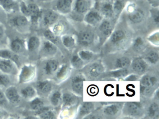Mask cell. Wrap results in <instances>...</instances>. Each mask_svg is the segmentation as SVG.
I'll list each match as a JSON object with an SVG mask.
<instances>
[{"label": "cell", "mask_w": 159, "mask_h": 119, "mask_svg": "<svg viewBox=\"0 0 159 119\" xmlns=\"http://www.w3.org/2000/svg\"><path fill=\"white\" fill-rule=\"evenodd\" d=\"M125 37V33L123 30H119L113 32L111 35V41L114 43H117L123 39Z\"/></svg>", "instance_id": "19"}, {"label": "cell", "mask_w": 159, "mask_h": 119, "mask_svg": "<svg viewBox=\"0 0 159 119\" xmlns=\"http://www.w3.org/2000/svg\"><path fill=\"white\" fill-rule=\"evenodd\" d=\"M6 95L9 100L12 103L18 102L19 99V96L16 88L11 87L7 89Z\"/></svg>", "instance_id": "14"}, {"label": "cell", "mask_w": 159, "mask_h": 119, "mask_svg": "<svg viewBox=\"0 0 159 119\" xmlns=\"http://www.w3.org/2000/svg\"><path fill=\"white\" fill-rule=\"evenodd\" d=\"M93 108V105L91 102H86L84 103L81 108L80 114L85 115L89 113Z\"/></svg>", "instance_id": "30"}, {"label": "cell", "mask_w": 159, "mask_h": 119, "mask_svg": "<svg viewBox=\"0 0 159 119\" xmlns=\"http://www.w3.org/2000/svg\"><path fill=\"white\" fill-rule=\"evenodd\" d=\"M67 68L66 66H63L62 67V68L60 70L57 74V77L58 78H61L64 76L65 73H66V71Z\"/></svg>", "instance_id": "44"}, {"label": "cell", "mask_w": 159, "mask_h": 119, "mask_svg": "<svg viewBox=\"0 0 159 119\" xmlns=\"http://www.w3.org/2000/svg\"><path fill=\"white\" fill-rule=\"evenodd\" d=\"M94 39V35L90 31H83L79 36V41L80 44L84 46H87L92 43Z\"/></svg>", "instance_id": "9"}, {"label": "cell", "mask_w": 159, "mask_h": 119, "mask_svg": "<svg viewBox=\"0 0 159 119\" xmlns=\"http://www.w3.org/2000/svg\"><path fill=\"white\" fill-rule=\"evenodd\" d=\"M62 41L64 45L67 48H71L75 44V40L73 37L68 35L64 36L62 39Z\"/></svg>", "instance_id": "25"}, {"label": "cell", "mask_w": 159, "mask_h": 119, "mask_svg": "<svg viewBox=\"0 0 159 119\" xmlns=\"http://www.w3.org/2000/svg\"><path fill=\"white\" fill-rule=\"evenodd\" d=\"M0 69L5 73H10L12 70V66L9 61H2L0 62Z\"/></svg>", "instance_id": "26"}, {"label": "cell", "mask_w": 159, "mask_h": 119, "mask_svg": "<svg viewBox=\"0 0 159 119\" xmlns=\"http://www.w3.org/2000/svg\"><path fill=\"white\" fill-rule=\"evenodd\" d=\"M1 10H2V9L1 8V7H0V11H1Z\"/></svg>", "instance_id": "52"}, {"label": "cell", "mask_w": 159, "mask_h": 119, "mask_svg": "<svg viewBox=\"0 0 159 119\" xmlns=\"http://www.w3.org/2000/svg\"><path fill=\"white\" fill-rule=\"evenodd\" d=\"M84 21L86 24L92 26L99 25L103 20V17L99 11L94 7L91 9L84 16Z\"/></svg>", "instance_id": "4"}, {"label": "cell", "mask_w": 159, "mask_h": 119, "mask_svg": "<svg viewBox=\"0 0 159 119\" xmlns=\"http://www.w3.org/2000/svg\"><path fill=\"white\" fill-rule=\"evenodd\" d=\"M38 87L43 93H47L50 92L52 89V85L49 82H41L38 84Z\"/></svg>", "instance_id": "24"}, {"label": "cell", "mask_w": 159, "mask_h": 119, "mask_svg": "<svg viewBox=\"0 0 159 119\" xmlns=\"http://www.w3.org/2000/svg\"><path fill=\"white\" fill-rule=\"evenodd\" d=\"M17 1H18L19 2L21 1V0H17Z\"/></svg>", "instance_id": "53"}, {"label": "cell", "mask_w": 159, "mask_h": 119, "mask_svg": "<svg viewBox=\"0 0 159 119\" xmlns=\"http://www.w3.org/2000/svg\"><path fill=\"white\" fill-rule=\"evenodd\" d=\"M43 50L45 53L49 54H53L57 52V48L50 42H46L43 44Z\"/></svg>", "instance_id": "21"}, {"label": "cell", "mask_w": 159, "mask_h": 119, "mask_svg": "<svg viewBox=\"0 0 159 119\" xmlns=\"http://www.w3.org/2000/svg\"><path fill=\"white\" fill-rule=\"evenodd\" d=\"M118 108L116 105H111L105 108L104 112L105 113L109 115H114L117 113Z\"/></svg>", "instance_id": "34"}, {"label": "cell", "mask_w": 159, "mask_h": 119, "mask_svg": "<svg viewBox=\"0 0 159 119\" xmlns=\"http://www.w3.org/2000/svg\"><path fill=\"white\" fill-rule=\"evenodd\" d=\"M126 110L130 115H137L140 112V107L134 102H128L126 105Z\"/></svg>", "instance_id": "15"}, {"label": "cell", "mask_w": 159, "mask_h": 119, "mask_svg": "<svg viewBox=\"0 0 159 119\" xmlns=\"http://www.w3.org/2000/svg\"><path fill=\"white\" fill-rule=\"evenodd\" d=\"M149 115L151 117H155L159 115V106L156 103H153L149 108Z\"/></svg>", "instance_id": "28"}, {"label": "cell", "mask_w": 159, "mask_h": 119, "mask_svg": "<svg viewBox=\"0 0 159 119\" xmlns=\"http://www.w3.org/2000/svg\"><path fill=\"white\" fill-rule=\"evenodd\" d=\"M84 80V79L81 76H76L73 78L72 81V87L74 92L78 94H81Z\"/></svg>", "instance_id": "13"}, {"label": "cell", "mask_w": 159, "mask_h": 119, "mask_svg": "<svg viewBox=\"0 0 159 119\" xmlns=\"http://www.w3.org/2000/svg\"><path fill=\"white\" fill-rule=\"evenodd\" d=\"M147 58L152 64H156L159 60V55L155 52H152L148 54Z\"/></svg>", "instance_id": "39"}, {"label": "cell", "mask_w": 159, "mask_h": 119, "mask_svg": "<svg viewBox=\"0 0 159 119\" xmlns=\"http://www.w3.org/2000/svg\"><path fill=\"white\" fill-rule=\"evenodd\" d=\"M0 57L4 58H10L12 57L11 52L7 51H0Z\"/></svg>", "instance_id": "42"}, {"label": "cell", "mask_w": 159, "mask_h": 119, "mask_svg": "<svg viewBox=\"0 0 159 119\" xmlns=\"http://www.w3.org/2000/svg\"><path fill=\"white\" fill-rule=\"evenodd\" d=\"M127 2L135 1H137V0H126Z\"/></svg>", "instance_id": "51"}, {"label": "cell", "mask_w": 159, "mask_h": 119, "mask_svg": "<svg viewBox=\"0 0 159 119\" xmlns=\"http://www.w3.org/2000/svg\"><path fill=\"white\" fill-rule=\"evenodd\" d=\"M111 0H94L96 2H101L110 1Z\"/></svg>", "instance_id": "50"}, {"label": "cell", "mask_w": 159, "mask_h": 119, "mask_svg": "<svg viewBox=\"0 0 159 119\" xmlns=\"http://www.w3.org/2000/svg\"><path fill=\"white\" fill-rule=\"evenodd\" d=\"M143 40L141 38H138L136 39L135 41L134 44V47L136 49L139 48L140 46H142L143 44Z\"/></svg>", "instance_id": "43"}, {"label": "cell", "mask_w": 159, "mask_h": 119, "mask_svg": "<svg viewBox=\"0 0 159 119\" xmlns=\"http://www.w3.org/2000/svg\"><path fill=\"white\" fill-rule=\"evenodd\" d=\"M151 91V87H145V86H140V92L143 94H149Z\"/></svg>", "instance_id": "45"}, {"label": "cell", "mask_w": 159, "mask_h": 119, "mask_svg": "<svg viewBox=\"0 0 159 119\" xmlns=\"http://www.w3.org/2000/svg\"><path fill=\"white\" fill-rule=\"evenodd\" d=\"M54 0H39L41 2H44V3H47V2H53Z\"/></svg>", "instance_id": "49"}, {"label": "cell", "mask_w": 159, "mask_h": 119, "mask_svg": "<svg viewBox=\"0 0 159 119\" xmlns=\"http://www.w3.org/2000/svg\"><path fill=\"white\" fill-rule=\"evenodd\" d=\"M43 23V25L50 27L57 23L59 18V13L53 9L46 10L43 13H42Z\"/></svg>", "instance_id": "5"}, {"label": "cell", "mask_w": 159, "mask_h": 119, "mask_svg": "<svg viewBox=\"0 0 159 119\" xmlns=\"http://www.w3.org/2000/svg\"><path fill=\"white\" fill-rule=\"evenodd\" d=\"M80 57L82 60L89 61L93 57V53L89 51H82L79 53Z\"/></svg>", "instance_id": "35"}, {"label": "cell", "mask_w": 159, "mask_h": 119, "mask_svg": "<svg viewBox=\"0 0 159 119\" xmlns=\"http://www.w3.org/2000/svg\"><path fill=\"white\" fill-rule=\"evenodd\" d=\"M58 63L54 60H49L46 63L45 70L46 73L48 74H52L57 69Z\"/></svg>", "instance_id": "17"}, {"label": "cell", "mask_w": 159, "mask_h": 119, "mask_svg": "<svg viewBox=\"0 0 159 119\" xmlns=\"http://www.w3.org/2000/svg\"><path fill=\"white\" fill-rule=\"evenodd\" d=\"M61 99V94L59 92H56L52 95L51 98V102L54 106H57Z\"/></svg>", "instance_id": "40"}, {"label": "cell", "mask_w": 159, "mask_h": 119, "mask_svg": "<svg viewBox=\"0 0 159 119\" xmlns=\"http://www.w3.org/2000/svg\"><path fill=\"white\" fill-rule=\"evenodd\" d=\"M127 73H128V71H127V70L124 68L113 71L111 72V75L113 77H116V78H121V77H123L126 76Z\"/></svg>", "instance_id": "38"}, {"label": "cell", "mask_w": 159, "mask_h": 119, "mask_svg": "<svg viewBox=\"0 0 159 119\" xmlns=\"http://www.w3.org/2000/svg\"><path fill=\"white\" fill-rule=\"evenodd\" d=\"M41 117L43 119H53L54 115L53 113L48 109L42 108L39 110Z\"/></svg>", "instance_id": "27"}, {"label": "cell", "mask_w": 159, "mask_h": 119, "mask_svg": "<svg viewBox=\"0 0 159 119\" xmlns=\"http://www.w3.org/2000/svg\"><path fill=\"white\" fill-rule=\"evenodd\" d=\"M71 64L73 66L75 67L76 68H80L81 67L83 64L82 60L81 59L80 57L77 56H74L71 58Z\"/></svg>", "instance_id": "33"}, {"label": "cell", "mask_w": 159, "mask_h": 119, "mask_svg": "<svg viewBox=\"0 0 159 119\" xmlns=\"http://www.w3.org/2000/svg\"><path fill=\"white\" fill-rule=\"evenodd\" d=\"M44 35L45 38L50 41L53 43H56L57 42V39L55 34L51 30H46L44 32Z\"/></svg>", "instance_id": "36"}, {"label": "cell", "mask_w": 159, "mask_h": 119, "mask_svg": "<svg viewBox=\"0 0 159 119\" xmlns=\"http://www.w3.org/2000/svg\"><path fill=\"white\" fill-rule=\"evenodd\" d=\"M23 96L26 98H31L35 95V91L32 87H27L25 89H23L21 91Z\"/></svg>", "instance_id": "29"}, {"label": "cell", "mask_w": 159, "mask_h": 119, "mask_svg": "<svg viewBox=\"0 0 159 119\" xmlns=\"http://www.w3.org/2000/svg\"><path fill=\"white\" fill-rule=\"evenodd\" d=\"M4 34V29L3 27L0 25V39L3 37Z\"/></svg>", "instance_id": "48"}, {"label": "cell", "mask_w": 159, "mask_h": 119, "mask_svg": "<svg viewBox=\"0 0 159 119\" xmlns=\"http://www.w3.org/2000/svg\"><path fill=\"white\" fill-rule=\"evenodd\" d=\"M54 10L63 15L70 14L74 0H54Z\"/></svg>", "instance_id": "3"}, {"label": "cell", "mask_w": 159, "mask_h": 119, "mask_svg": "<svg viewBox=\"0 0 159 119\" xmlns=\"http://www.w3.org/2000/svg\"><path fill=\"white\" fill-rule=\"evenodd\" d=\"M150 6L159 7V0H147Z\"/></svg>", "instance_id": "46"}, {"label": "cell", "mask_w": 159, "mask_h": 119, "mask_svg": "<svg viewBox=\"0 0 159 119\" xmlns=\"http://www.w3.org/2000/svg\"><path fill=\"white\" fill-rule=\"evenodd\" d=\"M10 83V79L6 75L0 74V86L6 87Z\"/></svg>", "instance_id": "41"}, {"label": "cell", "mask_w": 159, "mask_h": 119, "mask_svg": "<svg viewBox=\"0 0 159 119\" xmlns=\"http://www.w3.org/2000/svg\"><path fill=\"white\" fill-rule=\"evenodd\" d=\"M32 71L28 67H25L23 69L21 74V80H26L30 77Z\"/></svg>", "instance_id": "37"}, {"label": "cell", "mask_w": 159, "mask_h": 119, "mask_svg": "<svg viewBox=\"0 0 159 119\" xmlns=\"http://www.w3.org/2000/svg\"><path fill=\"white\" fill-rule=\"evenodd\" d=\"M6 98L2 92H0V106H3L6 104Z\"/></svg>", "instance_id": "47"}, {"label": "cell", "mask_w": 159, "mask_h": 119, "mask_svg": "<svg viewBox=\"0 0 159 119\" xmlns=\"http://www.w3.org/2000/svg\"><path fill=\"white\" fill-rule=\"evenodd\" d=\"M130 64V61L129 58L126 57H123L117 60L116 66L117 67L124 69L129 66Z\"/></svg>", "instance_id": "22"}, {"label": "cell", "mask_w": 159, "mask_h": 119, "mask_svg": "<svg viewBox=\"0 0 159 119\" xmlns=\"http://www.w3.org/2000/svg\"><path fill=\"white\" fill-rule=\"evenodd\" d=\"M40 44L39 39L36 37H32L30 39L28 43V48L30 51H34L37 49Z\"/></svg>", "instance_id": "23"}, {"label": "cell", "mask_w": 159, "mask_h": 119, "mask_svg": "<svg viewBox=\"0 0 159 119\" xmlns=\"http://www.w3.org/2000/svg\"><path fill=\"white\" fill-rule=\"evenodd\" d=\"M63 100L66 105H71L75 102V98L70 94H65L63 95Z\"/></svg>", "instance_id": "31"}, {"label": "cell", "mask_w": 159, "mask_h": 119, "mask_svg": "<svg viewBox=\"0 0 159 119\" xmlns=\"http://www.w3.org/2000/svg\"><path fill=\"white\" fill-rule=\"evenodd\" d=\"M94 7L100 12L103 18L111 19L114 17L111 0L101 2H95Z\"/></svg>", "instance_id": "2"}, {"label": "cell", "mask_w": 159, "mask_h": 119, "mask_svg": "<svg viewBox=\"0 0 159 119\" xmlns=\"http://www.w3.org/2000/svg\"><path fill=\"white\" fill-rule=\"evenodd\" d=\"M28 7L30 12V17L31 22L33 24L38 23L39 19L42 17V11L39 6L33 2H27Z\"/></svg>", "instance_id": "6"}, {"label": "cell", "mask_w": 159, "mask_h": 119, "mask_svg": "<svg viewBox=\"0 0 159 119\" xmlns=\"http://www.w3.org/2000/svg\"><path fill=\"white\" fill-rule=\"evenodd\" d=\"M11 48L12 51L15 53H21L24 49V44L22 41L20 39L14 40L11 44Z\"/></svg>", "instance_id": "18"}, {"label": "cell", "mask_w": 159, "mask_h": 119, "mask_svg": "<svg viewBox=\"0 0 159 119\" xmlns=\"http://www.w3.org/2000/svg\"><path fill=\"white\" fill-rule=\"evenodd\" d=\"M94 0H74L71 13L77 15L83 16L93 7Z\"/></svg>", "instance_id": "1"}, {"label": "cell", "mask_w": 159, "mask_h": 119, "mask_svg": "<svg viewBox=\"0 0 159 119\" xmlns=\"http://www.w3.org/2000/svg\"><path fill=\"white\" fill-rule=\"evenodd\" d=\"M43 102L40 98H37L34 99L31 103V107L35 110H39L43 108Z\"/></svg>", "instance_id": "32"}, {"label": "cell", "mask_w": 159, "mask_h": 119, "mask_svg": "<svg viewBox=\"0 0 159 119\" xmlns=\"http://www.w3.org/2000/svg\"><path fill=\"white\" fill-rule=\"evenodd\" d=\"M89 72H90V75L92 77H98L102 72V66L98 64H94L90 67Z\"/></svg>", "instance_id": "20"}, {"label": "cell", "mask_w": 159, "mask_h": 119, "mask_svg": "<svg viewBox=\"0 0 159 119\" xmlns=\"http://www.w3.org/2000/svg\"><path fill=\"white\" fill-rule=\"evenodd\" d=\"M157 81V79L155 77L146 75L141 79V85L145 87H151L155 85Z\"/></svg>", "instance_id": "16"}, {"label": "cell", "mask_w": 159, "mask_h": 119, "mask_svg": "<svg viewBox=\"0 0 159 119\" xmlns=\"http://www.w3.org/2000/svg\"><path fill=\"white\" fill-rule=\"evenodd\" d=\"M109 19H106L102 20L101 23L99 24V30L104 36L108 37L112 32V25L111 22L108 20Z\"/></svg>", "instance_id": "10"}, {"label": "cell", "mask_w": 159, "mask_h": 119, "mask_svg": "<svg viewBox=\"0 0 159 119\" xmlns=\"http://www.w3.org/2000/svg\"><path fill=\"white\" fill-rule=\"evenodd\" d=\"M132 68L134 71L137 73H143L147 68V64L146 62L140 58L135 59L132 64Z\"/></svg>", "instance_id": "12"}, {"label": "cell", "mask_w": 159, "mask_h": 119, "mask_svg": "<svg viewBox=\"0 0 159 119\" xmlns=\"http://www.w3.org/2000/svg\"><path fill=\"white\" fill-rule=\"evenodd\" d=\"M114 17H118L123 12L127 1L126 0H111Z\"/></svg>", "instance_id": "8"}, {"label": "cell", "mask_w": 159, "mask_h": 119, "mask_svg": "<svg viewBox=\"0 0 159 119\" xmlns=\"http://www.w3.org/2000/svg\"><path fill=\"white\" fill-rule=\"evenodd\" d=\"M0 7L5 12L12 13L19 10L17 0H0Z\"/></svg>", "instance_id": "7"}, {"label": "cell", "mask_w": 159, "mask_h": 119, "mask_svg": "<svg viewBox=\"0 0 159 119\" xmlns=\"http://www.w3.org/2000/svg\"><path fill=\"white\" fill-rule=\"evenodd\" d=\"M11 24L15 27H25L28 25L29 20L25 16H17L11 19Z\"/></svg>", "instance_id": "11"}]
</instances>
